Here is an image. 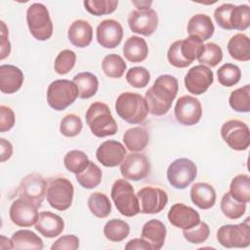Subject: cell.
<instances>
[{
	"instance_id": "cb8c5ba5",
	"label": "cell",
	"mask_w": 250,
	"mask_h": 250,
	"mask_svg": "<svg viewBox=\"0 0 250 250\" xmlns=\"http://www.w3.org/2000/svg\"><path fill=\"white\" fill-rule=\"evenodd\" d=\"M22 71L13 64L0 65V91L3 94L18 92L23 83Z\"/></svg>"
},
{
	"instance_id": "74e56055",
	"label": "cell",
	"mask_w": 250,
	"mask_h": 250,
	"mask_svg": "<svg viewBox=\"0 0 250 250\" xmlns=\"http://www.w3.org/2000/svg\"><path fill=\"white\" fill-rule=\"evenodd\" d=\"M229 106L237 112L250 111V85L246 84L243 87L233 90L229 98Z\"/></svg>"
},
{
	"instance_id": "836d02e7",
	"label": "cell",
	"mask_w": 250,
	"mask_h": 250,
	"mask_svg": "<svg viewBox=\"0 0 250 250\" xmlns=\"http://www.w3.org/2000/svg\"><path fill=\"white\" fill-rule=\"evenodd\" d=\"M90 212L97 218H106L111 212V203L109 198L103 192H93L87 201Z\"/></svg>"
},
{
	"instance_id": "f546056e",
	"label": "cell",
	"mask_w": 250,
	"mask_h": 250,
	"mask_svg": "<svg viewBox=\"0 0 250 250\" xmlns=\"http://www.w3.org/2000/svg\"><path fill=\"white\" fill-rule=\"evenodd\" d=\"M228 51L230 57L239 62L250 60V40L243 33L233 35L228 43Z\"/></svg>"
},
{
	"instance_id": "6f0895ef",
	"label": "cell",
	"mask_w": 250,
	"mask_h": 250,
	"mask_svg": "<svg viewBox=\"0 0 250 250\" xmlns=\"http://www.w3.org/2000/svg\"><path fill=\"white\" fill-rule=\"evenodd\" d=\"M0 248L1 249H13L12 239L5 237L4 235L0 236Z\"/></svg>"
},
{
	"instance_id": "1f68e13d",
	"label": "cell",
	"mask_w": 250,
	"mask_h": 250,
	"mask_svg": "<svg viewBox=\"0 0 250 250\" xmlns=\"http://www.w3.org/2000/svg\"><path fill=\"white\" fill-rule=\"evenodd\" d=\"M13 249H43L42 239L33 231L28 229H20L12 235Z\"/></svg>"
},
{
	"instance_id": "ee69618b",
	"label": "cell",
	"mask_w": 250,
	"mask_h": 250,
	"mask_svg": "<svg viewBox=\"0 0 250 250\" xmlns=\"http://www.w3.org/2000/svg\"><path fill=\"white\" fill-rule=\"evenodd\" d=\"M232 29L245 30L250 25V7L246 4L234 6L230 14Z\"/></svg>"
},
{
	"instance_id": "2e32d148",
	"label": "cell",
	"mask_w": 250,
	"mask_h": 250,
	"mask_svg": "<svg viewBox=\"0 0 250 250\" xmlns=\"http://www.w3.org/2000/svg\"><path fill=\"white\" fill-rule=\"evenodd\" d=\"M186 89L193 95L205 93L214 82L213 71L206 65L198 64L192 66L185 76Z\"/></svg>"
},
{
	"instance_id": "52a82bcc",
	"label": "cell",
	"mask_w": 250,
	"mask_h": 250,
	"mask_svg": "<svg viewBox=\"0 0 250 250\" xmlns=\"http://www.w3.org/2000/svg\"><path fill=\"white\" fill-rule=\"evenodd\" d=\"M78 89L73 81L58 79L50 83L47 89L48 104L55 110L61 111L72 104L78 97Z\"/></svg>"
},
{
	"instance_id": "816d5d0a",
	"label": "cell",
	"mask_w": 250,
	"mask_h": 250,
	"mask_svg": "<svg viewBox=\"0 0 250 250\" xmlns=\"http://www.w3.org/2000/svg\"><path fill=\"white\" fill-rule=\"evenodd\" d=\"M15 113L10 106L0 105V132L11 130L15 125Z\"/></svg>"
},
{
	"instance_id": "d6a6232c",
	"label": "cell",
	"mask_w": 250,
	"mask_h": 250,
	"mask_svg": "<svg viewBox=\"0 0 250 250\" xmlns=\"http://www.w3.org/2000/svg\"><path fill=\"white\" fill-rule=\"evenodd\" d=\"M75 178L77 183L82 188L92 189L101 184L103 173L97 164L90 161L85 170H83L79 174H76Z\"/></svg>"
},
{
	"instance_id": "277c9868",
	"label": "cell",
	"mask_w": 250,
	"mask_h": 250,
	"mask_svg": "<svg viewBox=\"0 0 250 250\" xmlns=\"http://www.w3.org/2000/svg\"><path fill=\"white\" fill-rule=\"evenodd\" d=\"M203 41L195 36H188L171 44L167 52V59L171 65L185 68L196 60L203 50Z\"/></svg>"
},
{
	"instance_id": "f1b7e54d",
	"label": "cell",
	"mask_w": 250,
	"mask_h": 250,
	"mask_svg": "<svg viewBox=\"0 0 250 250\" xmlns=\"http://www.w3.org/2000/svg\"><path fill=\"white\" fill-rule=\"evenodd\" d=\"M149 142L148 131L141 126L128 129L123 135V143L131 152L144 150Z\"/></svg>"
},
{
	"instance_id": "d590c367",
	"label": "cell",
	"mask_w": 250,
	"mask_h": 250,
	"mask_svg": "<svg viewBox=\"0 0 250 250\" xmlns=\"http://www.w3.org/2000/svg\"><path fill=\"white\" fill-rule=\"evenodd\" d=\"M229 192L236 200L248 203L250 201V177L245 174L235 176L230 182Z\"/></svg>"
},
{
	"instance_id": "8992f818",
	"label": "cell",
	"mask_w": 250,
	"mask_h": 250,
	"mask_svg": "<svg viewBox=\"0 0 250 250\" xmlns=\"http://www.w3.org/2000/svg\"><path fill=\"white\" fill-rule=\"evenodd\" d=\"M26 22L31 35L38 41H46L53 35L52 20L42 3H33L27 8Z\"/></svg>"
},
{
	"instance_id": "7402d4cb",
	"label": "cell",
	"mask_w": 250,
	"mask_h": 250,
	"mask_svg": "<svg viewBox=\"0 0 250 250\" xmlns=\"http://www.w3.org/2000/svg\"><path fill=\"white\" fill-rule=\"evenodd\" d=\"M166 234L165 225L159 220L152 219L144 224L141 237L150 246L151 250H159L164 245Z\"/></svg>"
},
{
	"instance_id": "7dc6e473",
	"label": "cell",
	"mask_w": 250,
	"mask_h": 250,
	"mask_svg": "<svg viewBox=\"0 0 250 250\" xmlns=\"http://www.w3.org/2000/svg\"><path fill=\"white\" fill-rule=\"evenodd\" d=\"M210 234L209 226L205 222H199L196 226L188 229H183V235L185 239L192 244L203 243L207 240Z\"/></svg>"
},
{
	"instance_id": "8fae6325",
	"label": "cell",
	"mask_w": 250,
	"mask_h": 250,
	"mask_svg": "<svg viewBox=\"0 0 250 250\" xmlns=\"http://www.w3.org/2000/svg\"><path fill=\"white\" fill-rule=\"evenodd\" d=\"M221 136L233 150H245L250 145L249 127L241 120L231 119L225 122L221 128Z\"/></svg>"
},
{
	"instance_id": "8d00e7d4",
	"label": "cell",
	"mask_w": 250,
	"mask_h": 250,
	"mask_svg": "<svg viewBox=\"0 0 250 250\" xmlns=\"http://www.w3.org/2000/svg\"><path fill=\"white\" fill-rule=\"evenodd\" d=\"M220 206L223 214L230 220L239 219L246 211V203L236 200L230 195L229 192H226L223 195Z\"/></svg>"
},
{
	"instance_id": "603a6c76",
	"label": "cell",
	"mask_w": 250,
	"mask_h": 250,
	"mask_svg": "<svg viewBox=\"0 0 250 250\" xmlns=\"http://www.w3.org/2000/svg\"><path fill=\"white\" fill-rule=\"evenodd\" d=\"M34 228L43 236L47 238H54L62 232L64 229V222L59 215L49 211H43L39 213V217Z\"/></svg>"
},
{
	"instance_id": "4316f807",
	"label": "cell",
	"mask_w": 250,
	"mask_h": 250,
	"mask_svg": "<svg viewBox=\"0 0 250 250\" xmlns=\"http://www.w3.org/2000/svg\"><path fill=\"white\" fill-rule=\"evenodd\" d=\"M190 199L194 205L202 210L213 207L216 203V191L207 183H196L190 188Z\"/></svg>"
},
{
	"instance_id": "f35d334b",
	"label": "cell",
	"mask_w": 250,
	"mask_h": 250,
	"mask_svg": "<svg viewBox=\"0 0 250 250\" xmlns=\"http://www.w3.org/2000/svg\"><path fill=\"white\" fill-rule=\"evenodd\" d=\"M126 67V62L117 54L106 55L102 62L104 72L110 78H120L124 74Z\"/></svg>"
},
{
	"instance_id": "681fc988",
	"label": "cell",
	"mask_w": 250,
	"mask_h": 250,
	"mask_svg": "<svg viewBox=\"0 0 250 250\" xmlns=\"http://www.w3.org/2000/svg\"><path fill=\"white\" fill-rule=\"evenodd\" d=\"M235 5L230 3L223 4L217 7L214 11V19L218 25L227 30H232L230 24V14Z\"/></svg>"
},
{
	"instance_id": "11a10c76",
	"label": "cell",
	"mask_w": 250,
	"mask_h": 250,
	"mask_svg": "<svg viewBox=\"0 0 250 250\" xmlns=\"http://www.w3.org/2000/svg\"><path fill=\"white\" fill-rule=\"evenodd\" d=\"M126 250H151L150 246L141 237L129 240L125 245Z\"/></svg>"
},
{
	"instance_id": "db71d44e",
	"label": "cell",
	"mask_w": 250,
	"mask_h": 250,
	"mask_svg": "<svg viewBox=\"0 0 250 250\" xmlns=\"http://www.w3.org/2000/svg\"><path fill=\"white\" fill-rule=\"evenodd\" d=\"M0 161L5 162L10 159L13 154V146L12 144L4 138L0 139Z\"/></svg>"
},
{
	"instance_id": "f5cc1de1",
	"label": "cell",
	"mask_w": 250,
	"mask_h": 250,
	"mask_svg": "<svg viewBox=\"0 0 250 250\" xmlns=\"http://www.w3.org/2000/svg\"><path fill=\"white\" fill-rule=\"evenodd\" d=\"M1 24V31H0V37H1V48H0V60L3 61L6 59L11 52V43L8 38V28L3 21H0Z\"/></svg>"
},
{
	"instance_id": "f907efd6",
	"label": "cell",
	"mask_w": 250,
	"mask_h": 250,
	"mask_svg": "<svg viewBox=\"0 0 250 250\" xmlns=\"http://www.w3.org/2000/svg\"><path fill=\"white\" fill-rule=\"evenodd\" d=\"M79 247V238L74 234H66L58 238L51 246L52 250H76Z\"/></svg>"
},
{
	"instance_id": "b9f144b4",
	"label": "cell",
	"mask_w": 250,
	"mask_h": 250,
	"mask_svg": "<svg viewBox=\"0 0 250 250\" xmlns=\"http://www.w3.org/2000/svg\"><path fill=\"white\" fill-rule=\"evenodd\" d=\"M217 76L221 85L231 87L239 82L241 78V70L233 63H225L217 70Z\"/></svg>"
},
{
	"instance_id": "4fadbf2b",
	"label": "cell",
	"mask_w": 250,
	"mask_h": 250,
	"mask_svg": "<svg viewBox=\"0 0 250 250\" xmlns=\"http://www.w3.org/2000/svg\"><path fill=\"white\" fill-rule=\"evenodd\" d=\"M174 114L176 120L185 126H192L199 122L202 116V105L195 97L186 95L178 99Z\"/></svg>"
},
{
	"instance_id": "30bf717a",
	"label": "cell",
	"mask_w": 250,
	"mask_h": 250,
	"mask_svg": "<svg viewBox=\"0 0 250 250\" xmlns=\"http://www.w3.org/2000/svg\"><path fill=\"white\" fill-rule=\"evenodd\" d=\"M197 167L188 158H178L174 160L167 169V180L177 189H185L196 178Z\"/></svg>"
},
{
	"instance_id": "ffe728a7",
	"label": "cell",
	"mask_w": 250,
	"mask_h": 250,
	"mask_svg": "<svg viewBox=\"0 0 250 250\" xmlns=\"http://www.w3.org/2000/svg\"><path fill=\"white\" fill-rule=\"evenodd\" d=\"M96 157L104 167H115L120 165L125 159L126 149L118 141H104L97 148Z\"/></svg>"
},
{
	"instance_id": "9c48e42d",
	"label": "cell",
	"mask_w": 250,
	"mask_h": 250,
	"mask_svg": "<svg viewBox=\"0 0 250 250\" xmlns=\"http://www.w3.org/2000/svg\"><path fill=\"white\" fill-rule=\"evenodd\" d=\"M249 217L237 225H224L217 231V240L227 248H246L250 245Z\"/></svg>"
},
{
	"instance_id": "bcb514c9",
	"label": "cell",
	"mask_w": 250,
	"mask_h": 250,
	"mask_svg": "<svg viewBox=\"0 0 250 250\" xmlns=\"http://www.w3.org/2000/svg\"><path fill=\"white\" fill-rule=\"evenodd\" d=\"M82 128H83V123L81 118L74 113L66 114L61 120L60 131L62 135H63L64 137H68V138L76 137L77 135L80 134Z\"/></svg>"
},
{
	"instance_id": "d6986e66",
	"label": "cell",
	"mask_w": 250,
	"mask_h": 250,
	"mask_svg": "<svg viewBox=\"0 0 250 250\" xmlns=\"http://www.w3.org/2000/svg\"><path fill=\"white\" fill-rule=\"evenodd\" d=\"M96 36L98 43L102 47L113 49L120 44L123 38V27L115 20H104L97 26Z\"/></svg>"
},
{
	"instance_id": "83f0119b",
	"label": "cell",
	"mask_w": 250,
	"mask_h": 250,
	"mask_svg": "<svg viewBox=\"0 0 250 250\" xmlns=\"http://www.w3.org/2000/svg\"><path fill=\"white\" fill-rule=\"evenodd\" d=\"M123 55L131 62H141L148 55V47L146 40L140 36H130L123 46Z\"/></svg>"
},
{
	"instance_id": "9f6ffc18",
	"label": "cell",
	"mask_w": 250,
	"mask_h": 250,
	"mask_svg": "<svg viewBox=\"0 0 250 250\" xmlns=\"http://www.w3.org/2000/svg\"><path fill=\"white\" fill-rule=\"evenodd\" d=\"M132 4L134 6H136V8H138V10H146V9H150L152 1L138 0V1H132Z\"/></svg>"
},
{
	"instance_id": "ab89813d",
	"label": "cell",
	"mask_w": 250,
	"mask_h": 250,
	"mask_svg": "<svg viewBox=\"0 0 250 250\" xmlns=\"http://www.w3.org/2000/svg\"><path fill=\"white\" fill-rule=\"evenodd\" d=\"M90 160L85 152L78 149L68 151L63 157L64 167L73 174H79L88 166Z\"/></svg>"
},
{
	"instance_id": "6da1fadb",
	"label": "cell",
	"mask_w": 250,
	"mask_h": 250,
	"mask_svg": "<svg viewBox=\"0 0 250 250\" xmlns=\"http://www.w3.org/2000/svg\"><path fill=\"white\" fill-rule=\"evenodd\" d=\"M178 90L179 83L175 76L170 74L159 75L145 95L148 112L156 116L166 114L171 108Z\"/></svg>"
},
{
	"instance_id": "ac0fdd59",
	"label": "cell",
	"mask_w": 250,
	"mask_h": 250,
	"mask_svg": "<svg viewBox=\"0 0 250 250\" xmlns=\"http://www.w3.org/2000/svg\"><path fill=\"white\" fill-rule=\"evenodd\" d=\"M130 29L144 36H150L158 25V16L152 9L134 10L128 16Z\"/></svg>"
},
{
	"instance_id": "e0dca14e",
	"label": "cell",
	"mask_w": 250,
	"mask_h": 250,
	"mask_svg": "<svg viewBox=\"0 0 250 250\" xmlns=\"http://www.w3.org/2000/svg\"><path fill=\"white\" fill-rule=\"evenodd\" d=\"M37 210L38 207L32 202L20 197L11 204L9 215L11 221L16 226L27 228L35 226L39 217Z\"/></svg>"
},
{
	"instance_id": "9a60e30c",
	"label": "cell",
	"mask_w": 250,
	"mask_h": 250,
	"mask_svg": "<svg viewBox=\"0 0 250 250\" xmlns=\"http://www.w3.org/2000/svg\"><path fill=\"white\" fill-rule=\"evenodd\" d=\"M120 172L124 179L141 181L150 173V162L144 153L131 152L120 164Z\"/></svg>"
},
{
	"instance_id": "60d3db41",
	"label": "cell",
	"mask_w": 250,
	"mask_h": 250,
	"mask_svg": "<svg viewBox=\"0 0 250 250\" xmlns=\"http://www.w3.org/2000/svg\"><path fill=\"white\" fill-rule=\"evenodd\" d=\"M197 60L200 64L214 67L223 60V50L216 43L208 42L204 44L203 50Z\"/></svg>"
},
{
	"instance_id": "7a4b0ae2",
	"label": "cell",
	"mask_w": 250,
	"mask_h": 250,
	"mask_svg": "<svg viewBox=\"0 0 250 250\" xmlns=\"http://www.w3.org/2000/svg\"><path fill=\"white\" fill-rule=\"evenodd\" d=\"M87 125L94 136L104 138L113 136L118 130L116 121L107 104L102 102H94L88 107L85 114Z\"/></svg>"
},
{
	"instance_id": "44dd1931",
	"label": "cell",
	"mask_w": 250,
	"mask_h": 250,
	"mask_svg": "<svg viewBox=\"0 0 250 250\" xmlns=\"http://www.w3.org/2000/svg\"><path fill=\"white\" fill-rule=\"evenodd\" d=\"M167 217L172 226L182 229H188L200 222L199 213L192 207L183 203H175L172 205Z\"/></svg>"
},
{
	"instance_id": "5bb4252c",
	"label": "cell",
	"mask_w": 250,
	"mask_h": 250,
	"mask_svg": "<svg viewBox=\"0 0 250 250\" xmlns=\"http://www.w3.org/2000/svg\"><path fill=\"white\" fill-rule=\"evenodd\" d=\"M140 205V213L157 214L168 203L167 192L155 187H144L137 192Z\"/></svg>"
},
{
	"instance_id": "4dcf8cb0",
	"label": "cell",
	"mask_w": 250,
	"mask_h": 250,
	"mask_svg": "<svg viewBox=\"0 0 250 250\" xmlns=\"http://www.w3.org/2000/svg\"><path fill=\"white\" fill-rule=\"evenodd\" d=\"M74 84L78 89L80 99H90L96 95L99 89L98 77L88 71L80 72L73 77Z\"/></svg>"
},
{
	"instance_id": "f6af8a7d",
	"label": "cell",
	"mask_w": 250,
	"mask_h": 250,
	"mask_svg": "<svg viewBox=\"0 0 250 250\" xmlns=\"http://www.w3.org/2000/svg\"><path fill=\"white\" fill-rule=\"evenodd\" d=\"M76 54L68 49L61 51L54 62V69L60 75L68 73L75 65Z\"/></svg>"
},
{
	"instance_id": "5b68a950",
	"label": "cell",
	"mask_w": 250,
	"mask_h": 250,
	"mask_svg": "<svg viewBox=\"0 0 250 250\" xmlns=\"http://www.w3.org/2000/svg\"><path fill=\"white\" fill-rule=\"evenodd\" d=\"M110 195L118 212L125 217H134L140 213V205L133 186L126 179L116 180Z\"/></svg>"
},
{
	"instance_id": "484cf974",
	"label": "cell",
	"mask_w": 250,
	"mask_h": 250,
	"mask_svg": "<svg viewBox=\"0 0 250 250\" xmlns=\"http://www.w3.org/2000/svg\"><path fill=\"white\" fill-rule=\"evenodd\" d=\"M187 30L189 36H195L201 41H205L212 37L215 31V26L209 16L205 14H196L189 19Z\"/></svg>"
},
{
	"instance_id": "c3c4849f",
	"label": "cell",
	"mask_w": 250,
	"mask_h": 250,
	"mask_svg": "<svg viewBox=\"0 0 250 250\" xmlns=\"http://www.w3.org/2000/svg\"><path fill=\"white\" fill-rule=\"evenodd\" d=\"M126 80L134 88H144L150 80V73L144 66H134L127 71Z\"/></svg>"
},
{
	"instance_id": "7c38bea8",
	"label": "cell",
	"mask_w": 250,
	"mask_h": 250,
	"mask_svg": "<svg viewBox=\"0 0 250 250\" xmlns=\"http://www.w3.org/2000/svg\"><path fill=\"white\" fill-rule=\"evenodd\" d=\"M46 180L38 173H30L21 179L19 185V196L24 198L38 208L41 207L47 190Z\"/></svg>"
},
{
	"instance_id": "3957f363",
	"label": "cell",
	"mask_w": 250,
	"mask_h": 250,
	"mask_svg": "<svg viewBox=\"0 0 250 250\" xmlns=\"http://www.w3.org/2000/svg\"><path fill=\"white\" fill-rule=\"evenodd\" d=\"M117 115L130 124H140L146 119L148 108L145 98L138 93H121L115 102Z\"/></svg>"
},
{
	"instance_id": "7bdbcfd3",
	"label": "cell",
	"mask_w": 250,
	"mask_h": 250,
	"mask_svg": "<svg viewBox=\"0 0 250 250\" xmlns=\"http://www.w3.org/2000/svg\"><path fill=\"white\" fill-rule=\"evenodd\" d=\"M84 7L90 14L100 17L113 13L117 6V0H87L83 2Z\"/></svg>"
},
{
	"instance_id": "e575fe53",
	"label": "cell",
	"mask_w": 250,
	"mask_h": 250,
	"mask_svg": "<svg viewBox=\"0 0 250 250\" xmlns=\"http://www.w3.org/2000/svg\"><path fill=\"white\" fill-rule=\"evenodd\" d=\"M129 233V224L120 219H111L107 221L104 227V236L112 242H120L124 240Z\"/></svg>"
},
{
	"instance_id": "ba28073f",
	"label": "cell",
	"mask_w": 250,
	"mask_h": 250,
	"mask_svg": "<svg viewBox=\"0 0 250 250\" xmlns=\"http://www.w3.org/2000/svg\"><path fill=\"white\" fill-rule=\"evenodd\" d=\"M74 194L72 183L64 177L53 178L49 181L46 198L49 205L59 211H65L71 206Z\"/></svg>"
},
{
	"instance_id": "d4e9b609",
	"label": "cell",
	"mask_w": 250,
	"mask_h": 250,
	"mask_svg": "<svg viewBox=\"0 0 250 250\" xmlns=\"http://www.w3.org/2000/svg\"><path fill=\"white\" fill-rule=\"evenodd\" d=\"M67 38L73 46L85 48L92 42L93 28L87 21L76 20L68 27Z\"/></svg>"
}]
</instances>
